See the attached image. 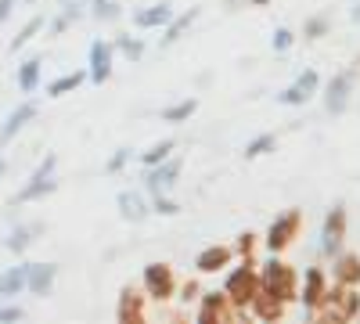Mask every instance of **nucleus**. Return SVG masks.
<instances>
[{"instance_id":"obj_1","label":"nucleus","mask_w":360,"mask_h":324,"mask_svg":"<svg viewBox=\"0 0 360 324\" xmlns=\"http://www.w3.org/2000/svg\"><path fill=\"white\" fill-rule=\"evenodd\" d=\"M259 292H270V296H278L281 303H295L299 299V274L292 263L278 259V252H270V259L263 263L259 271Z\"/></svg>"},{"instance_id":"obj_2","label":"nucleus","mask_w":360,"mask_h":324,"mask_svg":"<svg viewBox=\"0 0 360 324\" xmlns=\"http://www.w3.org/2000/svg\"><path fill=\"white\" fill-rule=\"evenodd\" d=\"M224 292H227V299L234 303V310H245L252 303V296L259 292V271H256V259L252 252L242 256V267H234L224 281Z\"/></svg>"},{"instance_id":"obj_3","label":"nucleus","mask_w":360,"mask_h":324,"mask_svg":"<svg viewBox=\"0 0 360 324\" xmlns=\"http://www.w3.org/2000/svg\"><path fill=\"white\" fill-rule=\"evenodd\" d=\"M317 310H324V320H353L356 313H360V292H356V285H332V288H324V299H321V306Z\"/></svg>"},{"instance_id":"obj_4","label":"nucleus","mask_w":360,"mask_h":324,"mask_svg":"<svg viewBox=\"0 0 360 324\" xmlns=\"http://www.w3.org/2000/svg\"><path fill=\"white\" fill-rule=\"evenodd\" d=\"M54 166H58V155H44V162L33 169V176L18 188V195L11 198V205H25V202H40L44 195L58 191V181H54Z\"/></svg>"},{"instance_id":"obj_5","label":"nucleus","mask_w":360,"mask_h":324,"mask_svg":"<svg viewBox=\"0 0 360 324\" xmlns=\"http://www.w3.org/2000/svg\"><path fill=\"white\" fill-rule=\"evenodd\" d=\"M299 227H303V213L299 209H288V213H281L274 223L266 227V249L270 252H285L292 242H295V234H299Z\"/></svg>"},{"instance_id":"obj_6","label":"nucleus","mask_w":360,"mask_h":324,"mask_svg":"<svg viewBox=\"0 0 360 324\" xmlns=\"http://www.w3.org/2000/svg\"><path fill=\"white\" fill-rule=\"evenodd\" d=\"M144 292L152 299H173V292H176V278H173V267L169 263H148L144 267Z\"/></svg>"},{"instance_id":"obj_7","label":"nucleus","mask_w":360,"mask_h":324,"mask_svg":"<svg viewBox=\"0 0 360 324\" xmlns=\"http://www.w3.org/2000/svg\"><path fill=\"white\" fill-rule=\"evenodd\" d=\"M346 242V205H332V213L324 216V231H321V249L328 256H339Z\"/></svg>"},{"instance_id":"obj_8","label":"nucleus","mask_w":360,"mask_h":324,"mask_svg":"<svg viewBox=\"0 0 360 324\" xmlns=\"http://www.w3.org/2000/svg\"><path fill=\"white\" fill-rule=\"evenodd\" d=\"M180 169H184V162H180V159H166V162L148 166V173H144V188L152 191V195H166V191L173 188V181L180 176Z\"/></svg>"},{"instance_id":"obj_9","label":"nucleus","mask_w":360,"mask_h":324,"mask_svg":"<svg viewBox=\"0 0 360 324\" xmlns=\"http://www.w3.org/2000/svg\"><path fill=\"white\" fill-rule=\"evenodd\" d=\"M112 58H115V47L108 40H94L90 44V69H86V79L90 83H108L112 79Z\"/></svg>"},{"instance_id":"obj_10","label":"nucleus","mask_w":360,"mask_h":324,"mask_svg":"<svg viewBox=\"0 0 360 324\" xmlns=\"http://www.w3.org/2000/svg\"><path fill=\"white\" fill-rule=\"evenodd\" d=\"M317 86H321V76H317L314 69H303V72L295 76V83L285 86V91L278 94V101H281V105H307V101L317 94Z\"/></svg>"},{"instance_id":"obj_11","label":"nucleus","mask_w":360,"mask_h":324,"mask_svg":"<svg viewBox=\"0 0 360 324\" xmlns=\"http://www.w3.org/2000/svg\"><path fill=\"white\" fill-rule=\"evenodd\" d=\"M58 281V263H25V292L51 296Z\"/></svg>"},{"instance_id":"obj_12","label":"nucleus","mask_w":360,"mask_h":324,"mask_svg":"<svg viewBox=\"0 0 360 324\" xmlns=\"http://www.w3.org/2000/svg\"><path fill=\"white\" fill-rule=\"evenodd\" d=\"M349 94H353V72H339L328 79V91H324V108L332 115H342L349 108Z\"/></svg>"},{"instance_id":"obj_13","label":"nucleus","mask_w":360,"mask_h":324,"mask_svg":"<svg viewBox=\"0 0 360 324\" xmlns=\"http://www.w3.org/2000/svg\"><path fill=\"white\" fill-rule=\"evenodd\" d=\"M238 310H234V303L227 299V292H205L202 296V310H198V320L202 324H220V320H231Z\"/></svg>"},{"instance_id":"obj_14","label":"nucleus","mask_w":360,"mask_h":324,"mask_svg":"<svg viewBox=\"0 0 360 324\" xmlns=\"http://www.w3.org/2000/svg\"><path fill=\"white\" fill-rule=\"evenodd\" d=\"M324 288H328L324 271H321V267H310V271L303 274V296H299L310 317H317V306H321V299H324Z\"/></svg>"},{"instance_id":"obj_15","label":"nucleus","mask_w":360,"mask_h":324,"mask_svg":"<svg viewBox=\"0 0 360 324\" xmlns=\"http://www.w3.org/2000/svg\"><path fill=\"white\" fill-rule=\"evenodd\" d=\"M144 320V296L127 285L123 292H119V324H141Z\"/></svg>"},{"instance_id":"obj_16","label":"nucleus","mask_w":360,"mask_h":324,"mask_svg":"<svg viewBox=\"0 0 360 324\" xmlns=\"http://www.w3.org/2000/svg\"><path fill=\"white\" fill-rule=\"evenodd\" d=\"M33 119H37V105H33V101H22V105L8 115V119H4V127H0V148H4L8 141H15V134H18L25 123H33Z\"/></svg>"},{"instance_id":"obj_17","label":"nucleus","mask_w":360,"mask_h":324,"mask_svg":"<svg viewBox=\"0 0 360 324\" xmlns=\"http://www.w3.org/2000/svg\"><path fill=\"white\" fill-rule=\"evenodd\" d=\"M231 256H234V252H231L227 245H209V249L198 252L195 267H198V274H217V271L231 267Z\"/></svg>"},{"instance_id":"obj_18","label":"nucleus","mask_w":360,"mask_h":324,"mask_svg":"<svg viewBox=\"0 0 360 324\" xmlns=\"http://www.w3.org/2000/svg\"><path fill=\"white\" fill-rule=\"evenodd\" d=\"M332 278L339 285H356L360 288V252H339L335 267H332Z\"/></svg>"},{"instance_id":"obj_19","label":"nucleus","mask_w":360,"mask_h":324,"mask_svg":"<svg viewBox=\"0 0 360 324\" xmlns=\"http://www.w3.org/2000/svg\"><path fill=\"white\" fill-rule=\"evenodd\" d=\"M115 205H119V216L130 220V223H144L148 220V205H144V198L137 191H119Z\"/></svg>"},{"instance_id":"obj_20","label":"nucleus","mask_w":360,"mask_h":324,"mask_svg":"<svg viewBox=\"0 0 360 324\" xmlns=\"http://www.w3.org/2000/svg\"><path fill=\"white\" fill-rule=\"evenodd\" d=\"M22 292H25V263H15V267L0 274V303L22 296Z\"/></svg>"},{"instance_id":"obj_21","label":"nucleus","mask_w":360,"mask_h":324,"mask_svg":"<svg viewBox=\"0 0 360 324\" xmlns=\"http://www.w3.org/2000/svg\"><path fill=\"white\" fill-rule=\"evenodd\" d=\"M249 306H252V313H256L259 320H281L288 303H281L278 296H270V292H256Z\"/></svg>"},{"instance_id":"obj_22","label":"nucleus","mask_w":360,"mask_h":324,"mask_svg":"<svg viewBox=\"0 0 360 324\" xmlns=\"http://www.w3.org/2000/svg\"><path fill=\"white\" fill-rule=\"evenodd\" d=\"M169 18H173V8L169 4H152V8H144V11L134 15V25L137 29H162Z\"/></svg>"},{"instance_id":"obj_23","label":"nucleus","mask_w":360,"mask_h":324,"mask_svg":"<svg viewBox=\"0 0 360 324\" xmlns=\"http://www.w3.org/2000/svg\"><path fill=\"white\" fill-rule=\"evenodd\" d=\"M40 72H44L40 58H25V62L18 65V91H22V94H37V86H40Z\"/></svg>"},{"instance_id":"obj_24","label":"nucleus","mask_w":360,"mask_h":324,"mask_svg":"<svg viewBox=\"0 0 360 324\" xmlns=\"http://www.w3.org/2000/svg\"><path fill=\"white\" fill-rule=\"evenodd\" d=\"M198 18V8H188L184 15H173L169 22H166V37H162V47H169V44H176L180 37H184L188 33V29H191V22Z\"/></svg>"},{"instance_id":"obj_25","label":"nucleus","mask_w":360,"mask_h":324,"mask_svg":"<svg viewBox=\"0 0 360 324\" xmlns=\"http://www.w3.org/2000/svg\"><path fill=\"white\" fill-rule=\"evenodd\" d=\"M195 112H198V101H195V98H184V101H176V105L162 108V123H169V127H180V123H188Z\"/></svg>"},{"instance_id":"obj_26","label":"nucleus","mask_w":360,"mask_h":324,"mask_svg":"<svg viewBox=\"0 0 360 324\" xmlns=\"http://www.w3.org/2000/svg\"><path fill=\"white\" fill-rule=\"evenodd\" d=\"M86 79V72H65V76H58L54 83H47V98H65V94H72V91H79V83Z\"/></svg>"},{"instance_id":"obj_27","label":"nucleus","mask_w":360,"mask_h":324,"mask_svg":"<svg viewBox=\"0 0 360 324\" xmlns=\"http://www.w3.org/2000/svg\"><path fill=\"white\" fill-rule=\"evenodd\" d=\"M44 25H47V22H44V15H33V18H29V22L18 29V37L8 44V47H11V54H15V51H22V47H25L29 40H33V37H40V33H44Z\"/></svg>"},{"instance_id":"obj_28","label":"nucleus","mask_w":360,"mask_h":324,"mask_svg":"<svg viewBox=\"0 0 360 324\" xmlns=\"http://www.w3.org/2000/svg\"><path fill=\"white\" fill-rule=\"evenodd\" d=\"M37 231H40V227H15L8 238H4V249L15 252V256H22L29 245H33V234H37Z\"/></svg>"},{"instance_id":"obj_29","label":"nucleus","mask_w":360,"mask_h":324,"mask_svg":"<svg viewBox=\"0 0 360 324\" xmlns=\"http://www.w3.org/2000/svg\"><path fill=\"white\" fill-rule=\"evenodd\" d=\"M274 148H278V137H274V134H259V137H252V141L245 144L242 155L252 162V159H259V155H266V152H274Z\"/></svg>"},{"instance_id":"obj_30","label":"nucleus","mask_w":360,"mask_h":324,"mask_svg":"<svg viewBox=\"0 0 360 324\" xmlns=\"http://www.w3.org/2000/svg\"><path fill=\"white\" fill-rule=\"evenodd\" d=\"M115 51H123L130 62H141L144 58V40L141 37H130V33H123V37H115V44H112Z\"/></svg>"},{"instance_id":"obj_31","label":"nucleus","mask_w":360,"mask_h":324,"mask_svg":"<svg viewBox=\"0 0 360 324\" xmlns=\"http://www.w3.org/2000/svg\"><path fill=\"white\" fill-rule=\"evenodd\" d=\"M173 148H176L173 141H159V144H152V148H148V152H141V162H144V166H155V162H166Z\"/></svg>"},{"instance_id":"obj_32","label":"nucleus","mask_w":360,"mask_h":324,"mask_svg":"<svg viewBox=\"0 0 360 324\" xmlns=\"http://www.w3.org/2000/svg\"><path fill=\"white\" fill-rule=\"evenodd\" d=\"M328 29H332L328 15H314V18H307V25H303V37H307V40H321V37H328Z\"/></svg>"},{"instance_id":"obj_33","label":"nucleus","mask_w":360,"mask_h":324,"mask_svg":"<svg viewBox=\"0 0 360 324\" xmlns=\"http://www.w3.org/2000/svg\"><path fill=\"white\" fill-rule=\"evenodd\" d=\"M90 15L98 22H112V18H119V4H112V0H90Z\"/></svg>"},{"instance_id":"obj_34","label":"nucleus","mask_w":360,"mask_h":324,"mask_svg":"<svg viewBox=\"0 0 360 324\" xmlns=\"http://www.w3.org/2000/svg\"><path fill=\"white\" fill-rule=\"evenodd\" d=\"M270 44H274V51H288L295 44V33H292V29H285V25H278L274 37H270Z\"/></svg>"},{"instance_id":"obj_35","label":"nucleus","mask_w":360,"mask_h":324,"mask_svg":"<svg viewBox=\"0 0 360 324\" xmlns=\"http://www.w3.org/2000/svg\"><path fill=\"white\" fill-rule=\"evenodd\" d=\"M152 209H155L159 216H176L180 205H176L173 198H166V195H155V205H152Z\"/></svg>"},{"instance_id":"obj_36","label":"nucleus","mask_w":360,"mask_h":324,"mask_svg":"<svg viewBox=\"0 0 360 324\" xmlns=\"http://www.w3.org/2000/svg\"><path fill=\"white\" fill-rule=\"evenodd\" d=\"M127 162H130V148H115V152H112V159L105 162V169H108V173H119Z\"/></svg>"},{"instance_id":"obj_37","label":"nucleus","mask_w":360,"mask_h":324,"mask_svg":"<svg viewBox=\"0 0 360 324\" xmlns=\"http://www.w3.org/2000/svg\"><path fill=\"white\" fill-rule=\"evenodd\" d=\"M256 249V234L252 231H245V234H238V252H242V256H249Z\"/></svg>"},{"instance_id":"obj_38","label":"nucleus","mask_w":360,"mask_h":324,"mask_svg":"<svg viewBox=\"0 0 360 324\" xmlns=\"http://www.w3.org/2000/svg\"><path fill=\"white\" fill-rule=\"evenodd\" d=\"M22 317H25L22 306H4V303H0V320H22Z\"/></svg>"},{"instance_id":"obj_39","label":"nucleus","mask_w":360,"mask_h":324,"mask_svg":"<svg viewBox=\"0 0 360 324\" xmlns=\"http://www.w3.org/2000/svg\"><path fill=\"white\" fill-rule=\"evenodd\" d=\"M180 299H184V303L198 299V281H184V285H180Z\"/></svg>"},{"instance_id":"obj_40","label":"nucleus","mask_w":360,"mask_h":324,"mask_svg":"<svg viewBox=\"0 0 360 324\" xmlns=\"http://www.w3.org/2000/svg\"><path fill=\"white\" fill-rule=\"evenodd\" d=\"M65 29H69V18H65V15H58V18H54V22L47 25V33H51V37H62Z\"/></svg>"},{"instance_id":"obj_41","label":"nucleus","mask_w":360,"mask_h":324,"mask_svg":"<svg viewBox=\"0 0 360 324\" xmlns=\"http://www.w3.org/2000/svg\"><path fill=\"white\" fill-rule=\"evenodd\" d=\"M11 11H15V0H0V22H8Z\"/></svg>"},{"instance_id":"obj_42","label":"nucleus","mask_w":360,"mask_h":324,"mask_svg":"<svg viewBox=\"0 0 360 324\" xmlns=\"http://www.w3.org/2000/svg\"><path fill=\"white\" fill-rule=\"evenodd\" d=\"M349 18H353V22H360V0H356V8L349 11Z\"/></svg>"},{"instance_id":"obj_43","label":"nucleus","mask_w":360,"mask_h":324,"mask_svg":"<svg viewBox=\"0 0 360 324\" xmlns=\"http://www.w3.org/2000/svg\"><path fill=\"white\" fill-rule=\"evenodd\" d=\"M249 4H252V8H266V4H270V0H249Z\"/></svg>"},{"instance_id":"obj_44","label":"nucleus","mask_w":360,"mask_h":324,"mask_svg":"<svg viewBox=\"0 0 360 324\" xmlns=\"http://www.w3.org/2000/svg\"><path fill=\"white\" fill-rule=\"evenodd\" d=\"M353 76H360V58H356V62H353Z\"/></svg>"},{"instance_id":"obj_45","label":"nucleus","mask_w":360,"mask_h":324,"mask_svg":"<svg viewBox=\"0 0 360 324\" xmlns=\"http://www.w3.org/2000/svg\"><path fill=\"white\" fill-rule=\"evenodd\" d=\"M4 173H8V162H4V159H0V176H4Z\"/></svg>"},{"instance_id":"obj_46","label":"nucleus","mask_w":360,"mask_h":324,"mask_svg":"<svg viewBox=\"0 0 360 324\" xmlns=\"http://www.w3.org/2000/svg\"><path fill=\"white\" fill-rule=\"evenodd\" d=\"M25 4H37V0H25Z\"/></svg>"}]
</instances>
